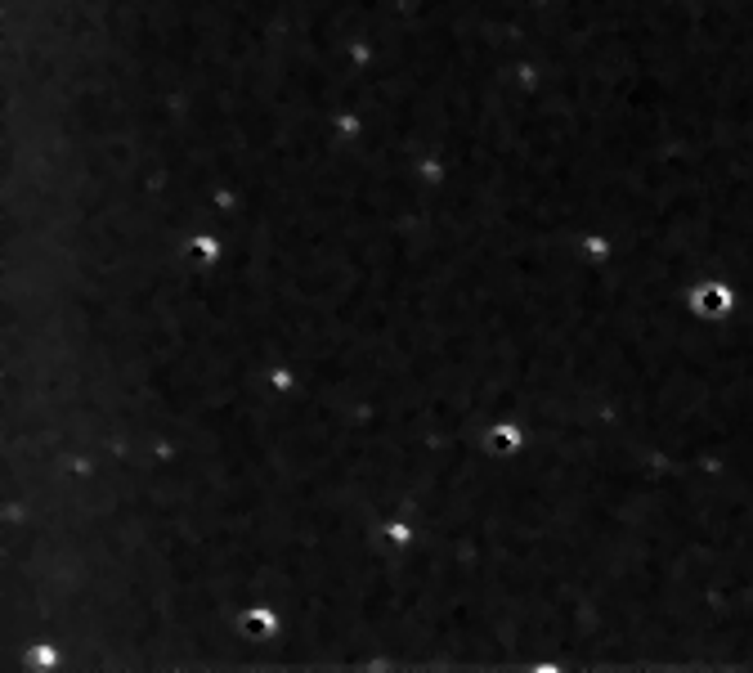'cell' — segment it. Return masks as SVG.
Returning a JSON list of instances; mask_svg holds the SVG:
<instances>
[{
    "label": "cell",
    "mask_w": 753,
    "mask_h": 673,
    "mask_svg": "<svg viewBox=\"0 0 753 673\" xmlns=\"http://www.w3.org/2000/svg\"><path fill=\"white\" fill-rule=\"evenodd\" d=\"M695 306H700V315H727L731 292L727 288H700L695 292Z\"/></svg>",
    "instance_id": "cell-1"
}]
</instances>
